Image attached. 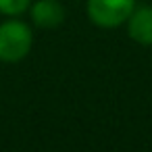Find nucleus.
<instances>
[{"label": "nucleus", "mask_w": 152, "mask_h": 152, "mask_svg": "<svg viewBox=\"0 0 152 152\" xmlns=\"http://www.w3.org/2000/svg\"><path fill=\"white\" fill-rule=\"evenodd\" d=\"M34 48V31L19 17H7L0 23V63L15 65L27 58Z\"/></svg>", "instance_id": "1"}, {"label": "nucleus", "mask_w": 152, "mask_h": 152, "mask_svg": "<svg viewBox=\"0 0 152 152\" xmlns=\"http://www.w3.org/2000/svg\"><path fill=\"white\" fill-rule=\"evenodd\" d=\"M137 0H86V15L100 29H117L125 25Z\"/></svg>", "instance_id": "2"}, {"label": "nucleus", "mask_w": 152, "mask_h": 152, "mask_svg": "<svg viewBox=\"0 0 152 152\" xmlns=\"http://www.w3.org/2000/svg\"><path fill=\"white\" fill-rule=\"evenodd\" d=\"M27 13L31 23L40 29H56L67 19V11L61 0H34Z\"/></svg>", "instance_id": "3"}, {"label": "nucleus", "mask_w": 152, "mask_h": 152, "mask_svg": "<svg viewBox=\"0 0 152 152\" xmlns=\"http://www.w3.org/2000/svg\"><path fill=\"white\" fill-rule=\"evenodd\" d=\"M127 36L140 46H152V4H135L125 21Z\"/></svg>", "instance_id": "4"}, {"label": "nucleus", "mask_w": 152, "mask_h": 152, "mask_svg": "<svg viewBox=\"0 0 152 152\" xmlns=\"http://www.w3.org/2000/svg\"><path fill=\"white\" fill-rule=\"evenodd\" d=\"M34 0H0V15L2 17H21L29 11Z\"/></svg>", "instance_id": "5"}]
</instances>
